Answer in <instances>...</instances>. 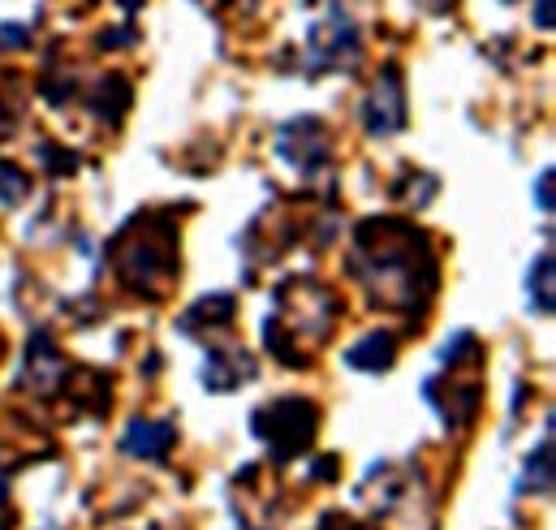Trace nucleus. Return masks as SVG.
I'll return each mask as SVG.
<instances>
[{
  "instance_id": "obj_1",
  "label": "nucleus",
  "mask_w": 556,
  "mask_h": 530,
  "mask_svg": "<svg viewBox=\"0 0 556 530\" xmlns=\"http://www.w3.org/2000/svg\"><path fill=\"white\" fill-rule=\"evenodd\" d=\"M350 272L367 285V293L380 306H393L397 315H422V306L435 293V251L431 238L397 220V216H380L358 225L354 234V251H350Z\"/></svg>"
},
{
  "instance_id": "obj_2",
  "label": "nucleus",
  "mask_w": 556,
  "mask_h": 530,
  "mask_svg": "<svg viewBox=\"0 0 556 530\" xmlns=\"http://www.w3.org/2000/svg\"><path fill=\"white\" fill-rule=\"evenodd\" d=\"M337 319H341V302L328 285H319L315 276H289L273 293V315L264 319V341L285 367H306L311 363L306 345L328 341Z\"/></svg>"
},
{
  "instance_id": "obj_3",
  "label": "nucleus",
  "mask_w": 556,
  "mask_h": 530,
  "mask_svg": "<svg viewBox=\"0 0 556 530\" xmlns=\"http://www.w3.org/2000/svg\"><path fill=\"white\" fill-rule=\"evenodd\" d=\"M109 260L117 264V276L135 293L151 302L164 298L177 280V225H168V216L160 212H147L113 238Z\"/></svg>"
},
{
  "instance_id": "obj_4",
  "label": "nucleus",
  "mask_w": 556,
  "mask_h": 530,
  "mask_svg": "<svg viewBox=\"0 0 556 530\" xmlns=\"http://www.w3.org/2000/svg\"><path fill=\"white\" fill-rule=\"evenodd\" d=\"M251 427H255V436L268 444L273 462L285 466V462H293V457L311 453L315 431H319V405H315V401H306V398L268 401V405H260V409H255Z\"/></svg>"
},
{
  "instance_id": "obj_5",
  "label": "nucleus",
  "mask_w": 556,
  "mask_h": 530,
  "mask_svg": "<svg viewBox=\"0 0 556 530\" xmlns=\"http://www.w3.org/2000/svg\"><path fill=\"white\" fill-rule=\"evenodd\" d=\"M363 56V39H358V26L341 13H332L328 22H319L311 35H306V70L311 74H324V70H350L358 65Z\"/></svg>"
},
{
  "instance_id": "obj_6",
  "label": "nucleus",
  "mask_w": 556,
  "mask_h": 530,
  "mask_svg": "<svg viewBox=\"0 0 556 530\" xmlns=\"http://www.w3.org/2000/svg\"><path fill=\"white\" fill-rule=\"evenodd\" d=\"M406 83L397 65H384L380 78L371 83L367 100H363V126L371 138H389V134L406 130Z\"/></svg>"
},
{
  "instance_id": "obj_7",
  "label": "nucleus",
  "mask_w": 556,
  "mask_h": 530,
  "mask_svg": "<svg viewBox=\"0 0 556 530\" xmlns=\"http://www.w3.org/2000/svg\"><path fill=\"white\" fill-rule=\"evenodd\" d=\"M277 151L298 173H319L332 164V138L319 117H293L277 130Z\"/></svg>"
},
{
  "instance_id": "obj_8",
  "label": "nucleus",
  "mask_w": 556,
  "mask_h": 530,
  "mask_svg": "<svg viewBox=\"0 0 556 530\" xmlns=\"http://www.w3.org/2000/svg\"><path fill=\"white\" fill-rule=\"evenodd\" d=\"M255 371H260V367H255V358H251L242 345L216 341V345H207V358H203V389H212V393H233V389L251 384Z\"/></svg>"
},
{
  "instance_id": "obj_9",
  "label": "nucleus",
  "mask_w": 556,
  "mask_h": 530,
  "mask_svg": "<svg viewBox=\"0 0 556 530\" xmlns=\"http://www.w3.org/2000/svg\"><path fill=\"white\" fill-rule=\"evenodd\" d=\"M65 376H70L65 354L52 345V337H48V332H35V337H30V345H26L22 384H26L30 393L48 398V393H61V389H65Z\"/></svg>"
},
{
  "instance_id": "obj_10",
  "label": "nucleus",
  "mask_w": 556,
  "mask_h": 530,
  "mask_svg": "<svg viewBox=\"0 0 556 530\" xmlns=\"http://www.w3.org/2000/svg\"><path fill=\"white\" fill-rule=\"evenodd\" d=\"M173 444H177V427L168 418H130L122 431V449L142 462H168Z\"/></svg>"
},
{
  "instance_id": "obj_11",
  "label": "nucleus",
  "mask_w": 556,
  "mask_h": 530,
  "mask_svg": "<svg viewBox=\"0 0 556 530\" xmlns=\"http://www.w3.org/2000/svg\"><path fill=\"white\" fill-rule=\"evenodd\" d=\"M233 311H238V298H233V293H212V298H199V302L177 319V328H181V332H199V337L207 341V337L233 328Z\"/></svg>"
},
{
  "instance_id": "obj_12",
  "label": "nucleus",
  "mask_w": 556,
  "mask_h": 530,
  "mask_svg": "<svg viewBox=\"0 0 556 530\" xmlns=\"http://www.w3.org/2000/svg\"><path fill=\"white\" fill-rule=\"evenodd\" d=\"M130 104H135V91H130V83H126L122 74H104L100 87L91 91V113H96L104 126H122L126 113H130Z\"/></svg>"
},
{
  "instance_id": "obj_13",
  "label": "nucleus",
  "mask_w": 556,
  "mask_h": 530,
  "mask_svg": "<svg viewBox=\"0 0 556 530\" xmlns=\"http://www.w3.org/2000/svg\"><path fill=\"white\" fill-rule=\"evenodd\" d=\"M397 363V337L393 332H367L358 345L345 350V367L354 371H389Z\"/></svg>"
},
{
  "instance_id": "obj_14",
  "label": "nucleus",
  "mask_w": 556,
  "mask_h": 530,
  "mask_svg": "<svg viewBox=\"0 0 556 530\" xmlns=\"http://www.w3.org/2000/svg\"><path fill=\"white\" fill-rule=\"evenodd\" d=\"M553 492V431L544 444L531 449L522 475H518V496H548Z\"/></svg>"
},
{
  "instance_id": "obj_15",
  "label": "nucleus",
  "mask_w": 556,
  "mask_h": 530,
  "mask_svg": "<svg viewBox=\"0 0 556 530\" xmlns=\"http://www.w3.org/2000/svg\"><path fill=\"white\" fill-rule=\"evenodd\" d=\"M553 272H556L553 251H544V255L531 264V276H527V293H531V306H535V315H553V306H556Z\"/></svg>"
},
{
  "instance_id": "obj_16",
  "label": "nucleus",
  "mask_w": 556,
  "mask_h": 530,
  "mask_svg": "<svg viewBox=\"0 0 556 530\" xmlns=\"http://www.w3.org/2000/svg\"><path fill=\"white\" fill-rule=\"evenodd\" d=\"M22 199H30V173H22L17 164H4L0 160V203L4 207H17Z\"/></svg>"
},
{
  "instance_id": "obj_17",
  "label": "nucleus",
  "mask_w": 556,
  "mask_h": 530,
  "mask_svg": "<svg viewBox=\"0 0 556 530\" xmlns=\"http://www.w3.org/2000/svg\"><path fill=\"white\" fill-rule=\"evenodd\" d=\"M35 151H39V160L48 164V173H56V177H70V173L78 168V155L61 151V147H52V142H39Z\"/></svg>"
},
{
  "instance_id": "obj_18",
  "label": "nucleus",
  "mask_w": 556,
  "mask_h": 530,
  "mask_svg": "<svg viewBox=\"0 0 556 530\" xmlns=\"http://www.w3.org/2000/svg\"><path fill=\"white\" fill-rule=\"evenodd\" d=\"M0 48H9V52H17V48H30V26H0Z\"/></svg>"
},
{
  "instance_id": "obj_19",
  "label": "nucleus",
  "mask_w": 556,
  "mask_h": 530,
  "mask_svg": "<svg viewBox=\"0 0 556 530\" xmlns=\"http://www.w3.org/2000/svg\"><path fill=\"white\" fill-rule=\"evenodd\" d=\"M535 203H540V212L553 216V168L540 173V181H535Z\"/></svg>"
},
{
  "instance_id": "obj_20",
  "label": "nucleus",
  "mask_w": 556,
  "mask_h": 530,
  "mask_svg": "<svg viewBox=\"0 0 556 530\" xmlns=\"http://www.w3.org/2000/svg\"><path fill=\"white\" fill-rule=\"evenodd\" d=\"M135 39H139V35H135V30H109V35H104V39H100V48H130V43H135Z\"/></svg>"
},
{
  "instance_id": "obj_21",
  "label": "nucleus",
  "mask_w": 556,
  "mask_h": 530,
  "mask_svg": "<svg viewBox=\"0 0 556 530\" xmlns=\"http://www.w3.org/2000/svg\"><path fill=\"white\" fill-rule=\"evenodd\" d=\"M311 475H315L319 483H328V479L337 475V457H319V462H311Z\"/></svg>"
},
{
  "instance_id": "obj_22",
  "label": "nucleus",
  "mask_w": 556,
  "mask_h": 530,
  "mask_svg": "<svg viewBox=\"0 0 556 530\" xmlns=\"http://www.w3.org/2000/svg\"><path fill=\"white\" fill-rule=\"evenodd\" d=\"M13 130H17V113H13V109L0 100V142H4V138H9Z\"/></svg>"
},
{
  "instance_id": "obj_23",
  "label": "nucleus",
  "mask_w": 556,
  "mask_h": 530,
  "mask_svg": "<svg viewBox=\"0 0 556 530\" xmlns=\"http://www.w3.org/2000/svg\"><path fill=\"white\" fill-rule=\"evenodd\" d=\"M315 530H363L358 522H350V518H341V514H324V522Z\"/></svg>"
},
{
  "instance_id": "obj_24",
  "label": "nucleus",
  "mask_w": 556,
  "mask_h": 530,
  "mask_svg": "<svg viewBox=\"0 0 556 530\" xmlns=\"http://www.w3.org/2000/svg\"><path fill=\"white\" fill-rule=\"evenodd\" d=\"M535 26L540 30H553V0H540L535 4Z\"/></svg>"
},
{
  "instance_id": "obj_25",
  "label": "nucleus",
  "mask_w": 556,
  "mask_h": 530,
  "mask_svg": "<svg viewBox=\"0 0 556 530\" xmlns=\"http://www.w3.org/2000/svg\"><path fill=\"white\" fill-rule=\"evenodd\" d=\"M418 4H427V9H448L453 0H418Z\"/></svg>"
},
{
  "instance_id": "obj_26",
  "label": "nucleus",
  "mask_w": 556,
  "mask_h": 530,
  "mask_svg": "<svg viewBox=\"0 0 556 530\" xmlns=\"http://www.w3.org/2000/svg\"><path fill=\"white\" fill-rule=\"evenodd\" d=\"M122 4H126V9H139L142 0H122Z\"/></svg>"
},
{
  "instance_id": "obj_27",
  "label": "nucleus",
  "mask_w": 556,
  "mask_h": 530,
  "mask_svg": "<svg viewBox=\"0 0 556 530\" xmlns=\"http://www.w3.org/2000/svg\"><path fill=\"white\" fill-rule=\"evenodd\" d=\"M0 354H4V345H0Z\"/></svg>"
},
{
  "instance_id": "obj_28",
  "label": "nucleus",
  "mask_w": 556,
  "mask_h": 530,
  "mask_svg": "<svg viewBox=\"0 0 556 530\" xmlns=\"http://www.w3.org/2000/svg\"><path fill=\"white\" fill-rule=\"evenodd\" d=\"M151 530H155V527H151Z\"/></svg>"
}]
</instances>
